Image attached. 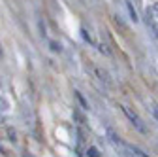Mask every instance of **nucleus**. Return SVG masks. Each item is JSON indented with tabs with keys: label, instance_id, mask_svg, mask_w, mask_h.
Here are the masks:
<instances>
[{
	"label": "nucleus",
	"instance_id": "f257e3e1",
	"mask_svg": "<svg viewBox=\"0 0 158 157\" xmlns=\"http://www.w3.org/2000/svg\"><path fill=\"white\" fill-rule=\"evenodd\" d=\"M121 108H123V112L126 114V117H128V119H130V121L135 125V129H137V131H139V132H147V127H145V123H143V119H141L139 115H137L135 112H132L128 106H121Z\"/></svg>",
	"mask_w": 158,
	"mask_h": 157
},
{
	"label": "nucleus",
	"instance_id": "f03ea898",
	"mask_svg": "<svg viewBox=\"0 0 158 157\" xmlns=\"http://www.w3.org/2000/svg\"><path fill=\"white\" fill-rule=\"evenodd\" d=\"M126 6H128V11H130V15H132V19H134V21H137V13H135V10L132 8V4L128 2V0H126Z\"/></svg>",
	"mask_w": 158,
	"mask_h": 157
},
{
	"label": "nucleus",
	"instance_id": "7ed1b4c3",
	"mask_svg": "<svg viewBox=\"0 0 158 157\" xmlns=\"http://www.w3.org/2000/svg\"><path fill=\"white\" fill-rule=\"evenodd\" d=\"M87 155H90V157H98L100 153H98V150H96V148H89V150H87Z\"/></svg>",
	"mask_w": 158,
	"mask_h": 157
},
{
	"label": "nucleus",
	"instance_id": "20e7f679",
	"mask_svg": "<svg viewBox=\"0 0 158 157\" xmlns=\"http://www.w3.org/2000/svg\"><path fill=\"white\" fill-rule=\"evenodd\" d=\"M75 96H77V99H79V102L83 104V108H89V104L85 102V99H83V96H81V93H77V91H75Z\"/></svg>",
	"mask_w": 158,
	"mask_h": 157
},
{
	"label": "nucleus",
	"instance_id": "39448f33",
	"mask_svg": "<svg viewBox=\"0 0 158 157\" xmlns=\"http://www.w3.org/2000/svg\"><path fill=\"white\" fill-rule=\"evenodd\" d=\"M51 47H53V51H60V46H56L55 42H51Z\"/></svg>",
	"mask_w": 158,
	"mask_h": 157
},
{
	"label": "nucleus",
	"instance_id": "423d86ee",
	"mask_svg": "<svg viewBox=\"0 0 158 157\" xmlns=\"http://www.w3.org/2000/svg\"><path fill=\"white\" fill-rule=\"evenodd\" d=\"M154 115H156V117H158V110H154Z\"/></svg>",
	"mask_w": 158,
	"mask_h": 157
}]
</instances>
